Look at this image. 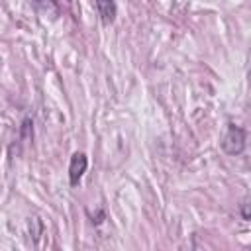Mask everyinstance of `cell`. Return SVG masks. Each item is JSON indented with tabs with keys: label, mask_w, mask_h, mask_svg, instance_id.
Listing matches in <instances>:
<instances>
[{
	"label": "cell",
	"mask_w": 251,
	"mask_h": 251,
	"mask_svg": "<svg viewBox=\"0 0 251 251\" xmlns=\"http://www.w3.org/2000/svg\"><path fill=\"white\" fill-rule=\"evenodd\" d=\"M37 8L47 10V12H57V0H31Z\"/></svg>",
	"instance_id": "obj_4"
},
{
	"label": "cell",
	"mask_w": 251,
	"mask_h": 251,
	"mask_svg": "<svg viewBox=\"0 0 251 251\" xmlns=\"http://www.w3.org/2000/svg\"><path fill=\"white\" fill-rule=\"evenodd\" d=\"M96 8L100 14V20L104 24H112L116 18V0H96Z\"/></svg>",
	"instance_id": "obj_3"
},
{
	"label": "cell",
	"mask_w": 251,
	"mask_h": 251,
	"mask_svg": "<svg viewBox=\"0 0 251 251\" xmlns=\"http://www.w3.org/2000/svg\"><path fill=\"white\" fill-rule=\"evenodd\" d=\"M86 167H88V159L84 153H75L71 157V165H69V182L71 186H76L82 178V175L86 173Z\"/></svg>",
	"instance_id": "obj_2"
},
{
	"label": "cell",
	"mask_w": 251,
	"mask_h": 251,
	"mask_svg": "<svg viewBox=\"0 0 251 251\" xmlns=\"http://www.w3.org/2000/svg\"><path fill=\"white\" fill-rule=\"evenodd\" d=\"M245 129L235 126V124H227L226 135L222 139V149L227 155H239L245 149Z\"/></svg>",
	"instance_id": "obj_1"
}]
</instances>
